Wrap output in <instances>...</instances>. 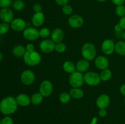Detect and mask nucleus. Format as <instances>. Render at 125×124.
<instances>
[{
  "mask_svg": "<svg viewBox=\"0 0 125 124\" xmlns=\"http://www.w3.org/2000/svg\"><path fill=\"white\" fill-rule=\"evenodd\" d=\"M18 105L15 98L8 96L0 102V111L4 115H10L17 111Z\"/></svg>",
  "mask_w": 125,
  "mask_h": 124,
  "instance_id": "nucleus-1",
  "label": "nucleus"
},
{
  "mask_svg": "<svg viewBox=\"0 0 125 124\" xmlns=\"http://www.w3.org/2000/svg\"><path fill=\"white\" fill-rule=\"evenodd\" d=\"M81 54L84 59L88 61L92 60L96 55V47L91 43H86L82 47Z\"/></svg>",
  "mask_w": 125,
  "mask_h": 124,
  "instance_id": "nucleus-2",
  "label": "nucleus"
},
{
  "mask_svg": "<svg viewBox=\"0 0 125 124\" xmlns=\"http://www.w3.org/2000/svg\"><path fill=\"white\" fill-rule=\"evenodd\" d=\"M23 60L26 64L30 66H36L40 63L41 61V56L36 51L26 52L23 56Z\"/></svg>",
  "mask_w": 125,
  "mask_h": 124,
  "instance_id": "nucleus-3",
  "label": "nucleus"
},
{
  "mask_svg": "<svg viewBox=\"0 0 125 124\" xmlns=\"http://www.w3.org/2000/svg\"><path fill=\"white\" fill-rule=\"evenodd\" d=\"M84 82V75H83V73L75 71L70 75L69 83L73 88L81 87Z\"/></svg>",
  "mask_w": 125,
  "mask_h": 124,
  "instance_id": "nucleus-4",
  "label": "nucleus"
},
{
  "mask_svg": "<svg viewBox=\"0 0 125 124\" xmlns=\"http://www.w3.org/2000/svg\"><path fill=\"white\" fill-rule=\"evenodd\" d=\"M84 82L89 86H97L101 82L100 75L95 72H88L84 75Z\"/></svg>",
  "mask_w": 125,
  "mask_h": 124,
  "instance_id": "nucleus-5",
  "label": "nucleus"
},
{
  "mask_svg": "<svg viewBox=\"0 0 125 124\" xmlns=\"http://www.w3.org/2000/svg\"><path fill=\"white\" fill-rule=\"evenodd\" d=\"M53 91V85L50 80H43L39 86V92L43 97H49Z\"/></svg>",
  "mask_w": 125,
  "mask_h": 124,
  "instance_id": "nucleus-6",
  "label": "nucleus"
},
{
  "mask_svg": "<svg viewBox=\"0 0 125 124\" xmlns=\"http://www.w3.org/2000/svg\"><path fill=\"white\" fill-rule=\"evenodd\" d=\"M23 35L26 40L29 41H35L40 37L39 30L32 27L26 28L23 30Z\"/></svg>",
  "mask_w": 125,
  "mask_h": 124,
  "instance_id": "nucleus-7",
  "label": "nucleus"
},
{
  "mask_svg": "<svg viewBox=\"0 0 125 124\" xmlns=\"http://www.w3.org/2000/svg\"><path fill=\"white\" fill-rule=\"evenodd\" d=\"M35 77L34 72L30 69H27L23 71L20 75L21 81L25 85H32L34 82Z\"/></svg>",
  "mask_w": 125,
  "mask_h": 124,
  "instance_id": "nucleus-8",
  "label": "nucleus"
},
{
  "mask_svg": "<svg viewBox=\"0 0 125 124\" xmlns=\"http://www.w3.org/2000/svg\"><path fill=\"white\" fill-rule=\"evenodd\" d=\"M56 43L50 39H45L41 41L39 47L42 52L45 53H48L52 52L55 49Z\"/></svg>",
  "mask_w": 125,
  "mask_h": 124,
  "instance_id": "nucleus-9",
  "label": "nucleus"
},
{
  "mask_svg": "<svg viewBox=\"0 0 125 124\" xmlns=\"http://www.w3.org/2000/svg\"><path fill=\"white\" fill-rule=\"evenodd\" d=\"M13 11L9 7L2 8L0 10V19L4 23H9L13 20Z\"/></svg>",
  "mask_w": 125,
  "mask_h": 124,
  "instance_id": "nucleus-10",
  "label": "nucleus"
},
{
  "mask_svg": "<svg viewBox=\"0 0 125 124\" xmlns=\"http://www.w3.org/2000/svg\"><path fill=\"white\" fill-rule=\"evenodd\" d=\"M68 23L72 27L78 29L81 27L84 24V19L79 15H73L68 19Z\"/></svg>",
  "mask_w": 125,
  "mask_h": 124,
  "instance_id": "nucleus-11",
  "label": "nucleus"
},
{
  "mask_svg": "<svg viewBox=\"0 0 125 124\" xmlns=\"http://www.w3.org/2000/svg\"><path fill=\"white\" fill-rule=\"evenodd\" d=\"M27 24L25 21L22 18H15L13 19L10 23V27L12 30L16 32L23 31L26 28Z\"/></svg>",
  "mask_w": 125,
  "mask_h": 124,
  "instance_id": "nucleus-12",
  "label": "nucleus"
},
{
  "mask_svg": "<svg viewBox=\"0 0 125 124\" xmlns=\"http://www.w3.org/2000/svg\"><path fill=\"white\" fill-rule=\"evenodd\" d=\"M115 44L113 40L107 39L105 40L101 44V50L106 55H109L115 51Z\"/></svg>",
  "mask_w": 125,
  "mask_h": 124,
  "instance_id": "nucleus-13",
  "label": "nucleus"
},
{
  "mask_svg": "<svg viewBox=\"0 0 125 124\" xmlns=\"http://www.w3.org/2000/svg\"><path fill=\"white\" fill-rule=\"evenodd\" d=\"M111 103V98L108 95L103 94L98 96L96 101L97 106L100 109H106L109 106Z\"/></svg>",
  "mask_w": 125,
  "mask_h": 124,
  "instance_id": "nucleus-14",
  "label": "nucleus"
},
{
  "mask_svg": "<svg viewBox=\"0 0 125 124\" xmlns=\"http://www.w3.org/2000/svg\"><path fill=\"white\" fill-rule=\"evenodd\" d=\"M95 64L97 68L103 70L108 68L109 65V60L105 56L100 55L95 58Z\"/></svg>",
  "mask_w": 125,
  "mask_h": 124,
  "instance_id": "nucleus-15",
  "label": "nucleus"
},
{
  "mask_svg": "<svg viewBox=\"0 0 125 124\" xmlns=\"http://www.w3.org/2000/svg\"><path fill=\"white\" fill-rule=\"evenodd\" d=\"M51 40L55 43L62 42L63 38H64V32H63V30L61 29V28H56L51 32Z\"/></svg>",
  "mask_w": 125,
  "mask_h": 124,
  "instance_id": "nucleus-16",
  "label": "nucleus"
},
{
  "mask_svg": "<svg viewBox=\"0 0 125 124\" xmlns=\"http://www.w3.org/2000/svg\"><path fill=\"white\" fill-rule=\"evenodd\" d=\"M45 19V15L43 12H37L32 16V23L35 27H40L44 23Z\"/></svg>",
  "mask_w": 125,
  "mask_h": 124,
  "instance_id": "nucleus-17",
  "label": "nucleus"
},
{
  "mask_svg": "<svg viewBox=\"0 0 125 124\" xmlns=\"http://www.w3.org/2000/svg\"><path fill=\"white\" fill-rule=\"evenodd\" d=\"M15 98L18 105L21 106H27L31 103V98L26 94H20Z\"/></svg>",
  "mask_w": 125,
  "mask_h": 124,
  "instance_id": "nucleus-18",
  "label": "nucleus"
},
{
  "mask_svg": "<svg viewBox=\"0 0 125 124\" xmlns=\"http://www.w3.org/2000/svg\"><path fill=\"white\" fill-rule=\"evenodd\" d=\"M89 67H90L89 61L87 60L84 58L79 60L76 64V69L77 71L81 73L86 72L89 69Z\"/></svg>",
  "mask_w": 125,
  "mask_h": 124,
  "instance_id": "nucleus-19",
  "label": "nucleus"
},
{
  "mask_svg": "<svg viewBox=\"0 0 125 124\" xmlns=\"http://www.w3.org/2000/svg\"><path fill=\"white\" fill-rule=\"evenodd\" d=\"M26 52V47L22 45H17V46H15L12 49V53L13 54V55L18 58L23 57Z\"/></svg>",
  "mask_w": 125,
  "mask_h": 124,
  "instance_id": "nucleus-20",
  "label": "nucleus"
},
{
  "mask_svg": "<svg viewBox=\"0 0 125 124\" xmlns=\"http://www.w3.org/2000/svg\"><path fill=\"white\" fill-rule=\"evenodd\" d=\"M70 95L74 99H80L84 96V91L79 88H73L70 91Z\"/></svg>",
  "mask_w": 125,
  "mask_h": 124,
  "instance_id": "nucleus-21",
  "label": "nucleus"
},
{
  "mask_svg": "<svg viewBox=\"0 0 125 124\" xmlns=\"http://www.w3.org/2000/svg\"><path fill=\"white\" fill-rule=\"evenodd\" d=\"M63 69L66 72L72 74L76 71V64L71 61H66L63 64Z\"/></svg>",
  "mask_w": 125,
  "mask_h": 124,
  "instance_id": "nucleus-22",
  "label": "nucleus"
},
{
  "mask_svg": "<svg viewBox=\"0 0 125 124\" xmlns=\"http://www.w3.org/2000/svg\"><path fill=\"white\" fill-rule=\"evenodd\" d=\"M115 51L120 55L125 56V41H118L115 45Z\"/></svg>",
  "mask_w": 125,
  "mask_h": 124,
  "instance_id": "nucleus-23",
  "label": "nucleus"
},
{
  "mask_svg": "<svg viewBox=\"0 0 125 124\" xmlns=\"http://www.w3.org/2000/svg\"><path fill=\"white\" fill-rule=\"evenodd\" d=\"M112 71L109 69L107 68L102 70L100 74V79L102 81H107L111 79L112 77Z\"/></svg>",
  "mask_w": 125,
  "mask_h": 124,
  "instance_id": "nucleus-24",
  "label": "nucleus"
},
{
  "mask_svg": "<svg viewBox=\"0 0 125 124\" xmlns=\"http://www.w3.org/2000/svg\"><path fill=\"white\" fill-rule=\"evenodd\" d=\"M43 98V97L42 95L40 93V92H37V93L34 94L31 97V103L33 105H37L40 104L42 102Z\"/></svg>",
  "mask_w": 125,
  "mask_h": 124,
  "instance_id": "nucleus-25",
  "label": "nucleus"
},
{
  "mask_svg": "<svg viewBox=\"0 0 125 124\" xmlns=\"http://www.w3.org/2000/svg\"><path fill=\"white\" fill-rule=\"evenodd\" d=\"M71 96L69 93L67 92H63L61 93L59 96V100L62 103H67L70 101Z\"/></svg>",
  "mask_w": 125,
  "mask_h": 124,
  "instance_id": "nucleus-26",
  "label": "nucleus"
},
{
  "mask_svg": "<svg viewBox=\"0 0 125 124\" xmlns=\"http://www.w3.org/2000/svg\"><path fill=\"white\" fill-rule=\"evenodd\" d=\"M51 33L50 30L47 27H43L39 30V35L40 37L44 39H47L51 35Z\"/></svg>",
  "mask_w": 125,
  "mask_h": 124,
  "instance_id": "nucleus-27",
  "label": "nucleus"
},
{
  "mask_svg": "<svg viewBox=\"0 0 125 124\" xmlns=\"http://www.w3.org/2000/svg\"><path fill=\"white\" fill-rule=\"evenodd\" d=\"M24 2L22 0H16L13 3V7L15 10L20 11L24 7Z\"/></svg>",
  "mask_w": 125,
  "mask_h": 124,
  "instance_id": "nucleus-28",
  "label": "nucleus"
},
{
  "mask_svg": "<svg viewBox=\"0 0 125 124\" xmlns=\"http://www.w3.org/2000/svg\"><path fill=\"white\" fill-rule=\"evenodd\" d=\"M67 49V46H66L65 44H64L62 42L57 43H56V46H55V51L58 53H63Z\"/></svg>",
  "mask_w": 125,
  "mask_h": 124,
  "instance_id": "nucleus-29",
  "label": "nucleus"
},
{
  "mask_svg": "<svg viewBox=\"0 0 125 124\" xmlns=\"http://www.w3.org/2000/svg\"><path fill=\"white\" fill-rule=\"evenodd\" d=\"M115 13L118 17L122 18L125 16V6L123 4L117 6L115 9Z\"/></svg>",
  "mask_w": 125,
  "mask_h": 124,
  "instance_id": "nucleus-30",
  "label": "nucleus"
},
{
  "mask_svg": "<svg viewBox=\"0 0 125 124\" xmlns=\"http://www.w3.org/2000/svg\"><path fill=\"white\" fill-rule=\"evenodd\" d=\"M9 28L10 26L9 23H4V22L0 23V34L3 35V34H6L9 30Z\"/></svg>",
  "mask_w": 125,
  "mask_h": 124,
  "instance_id": "nucleus-31",
  "label": "nucleus"
},
{
  "mask_svg": "<svg viewBox=\"0 0 125 124\" xmlns=\"http://www.w3.org/2000/svg\"><path fill=\"white\" fill-rule=\"evenodd\" d=\"M62 12L66 15H70L73 12V7L68 4L62 7Z\"/></svg>",
  "mask_w": 125,
  "mask_h": 124,
  "instance_id": "nucleus-32",
  "label": "nucleus"
},
{
  "mask_svg": "<svg viewBox=\"0 0 125 124\" xmlns=\"http://www.w3.org/2000/svg\"><path fill=\"white\" fill-rule=\"evenodd\" d=\"M12 3V0H0V7L6 8L9 7Z\"/></svg>",
  "mask_w": 125,
  "mask_h": 124,
  "instance_id": "nucleus-33",
  "label": "nucleus"
},
{
  "mask_svg": "<svg viewBox=\"0 0 125 124\" xmlns=\"http://www.w3.org/2000/svg\"><path fill=\"white\" fill-rule=\"evenodd\" d=\"M1 124H13V120L10 117L6 116L1 120Z\"/></svg>",
  "mask_w": 125,
  "mask_h": 124,
  "instance_id": "nucleus-34",
  "label": "nucleus"
},
{
  "mask_svg": "<svg viewBox=\"0 0 125 124\" xmlns=\"http://www.w3.org/2000/svg\"><path fill=\"white\" fill-rule=\"evenodd\" d=\"M32 10L35 13H37V12H41L42 10V6L40 4L36 3L35 4L33 5L32 6Z\"/></svg>",
  "mask_w": 125,
  "mask_h": 124,
  "instance_id": "nucleus-35",
  "label": "nucleus"
},
{
  "mask_svg": "<svg viewBox=\"0 0 125 124\" xmlns=\"http://www.w3.org/2000/svg\"><path fill=\"white\" fill-rule=\"evenodd\" d=\"M55 1H56V4H58L59 6H61L63 7V6L68 4L69 0H55Z\"/></svg>",
  "mask_w": 125,
  "mask_h": 124,
  "instance_id": "nucleus-36",
  "label": "nucleus"
},
{
  "mask_svg": "<svg viewBox=\"0 0 125 124\" xmlns=\"http://www.w3.org/2000/svg\"><path fill=\"white\" fill-rule=\"evenodd\" d=\"M107 112L106 109H100L98 112V114L100 117H104L107 115Z\"/></svg>",
  "mask_w": 125,
  "mask_h": 124,
  "instance_id": "nucleus-37",
  "label": "nucleus"
},
{
  "mask_svg": "<svg viewBox=\"0 0 125 124\" xmlns=\"http://www.w3.org/2000/svg\"><path fill=\"white\" fill-rule=\"evenodd\" d=\"M118 24H120V26L122 29L125 30V16L120 18Z\"/></svg>",
  "mask_w": 125,
  "mask_h": 124,
  "instance_id": "nucleus-38",
  "label": "nucleus"
},
{
  "mask_svg": "<svg viewBox=\"0 0 125 124\" xmlns=\"http://www.w3.org/2000/svg\"><path fill=\"white\" fill-rule=\"evenodd\" d=\"M112 2L116 6H119V5H122L124 4L125 0H111Z\"/></svg>",
  "mask_w": 125,
  "mask_h": 124,
  "instance_id": "nucleus-39",
  "label": "nucleus"
},
{
  "mask_svg": "<svg viewBox=\"0 0 125 124\" xmlns=\"http://www.w3.org/2000/svg\"><path fill=\"white\" fill-rule=\"evenodd\" d=\"M26 52H31V51H34V46L32 44H28L26 47Z\"/></svg>",
  "mask_w": 125,
  "mask_h": 124,
  "instance_id": "nucleus-40",
  "label": "nucleus"
},
{
  "mask_svg": "<svg viewBox=\"0 0 125 124\" xmlns=\"http://www.w3.org/2000/svg\"><path fill=\"white\" fill-rule=\"evenodd\" d=\"M120 92L123 96H125V84L121 85L120 87Z\"/></svg>",
  "mask_w": 125,
  "mask_h": 124,
  "instance_id": "nucleus-41",
  "label": "nucleus"
},
{
  "mask_svg": "<svg viewBox=\"0 0 125 124\" xmlns=\"http://www.w3.org/2000/svg\"><path fill=\"white\" fill-rule=\"evenodd\" d=\"M122 27H121L120 26L119 24H117V25L115 26V30L117 32H121V31H122Z\"/></svg>",
  "mask_w": 125,
  "mask_h": 124,
  "instance_id": "nucleus-42",
  "label": "nucleus"
},
{
  "mask_svg": "<svg viewBox=\"0 0 125 124\" xmlns=\"http://www.w3.org/2000/svg\"><path fill=\"white\" fill-rule=\"evenodd\" d=\"M98 120V119L96 117H95L92 119L91 122H90V124H97Z\"/></svg>",
  "mask_w": 125,
  "mask_h": 124,
  "instance_id": "nucleus-43",
  "label": "nucleus"
},
{
  "mask_svg": "<svg viewBox=\"0 0 125 124\" xmlns=\"http://www.w3.org/2000/svg\"><path fill=\"white\" fill-rule=\"evenodd\" d=\"M121 36H122V38H123L124 40H125V31L122 33V35H121Z\"/></svg>",
  "mask_w": 125,
  "mask_h": 124,
  "instance_id": "nucleus-44",
  "label": "nucleus"
},
{
  "mask_svg": "<svg viewBox=\"0 0 125 124\" xmlns=\"http://www.w3.org/2000/svg\"><path fill=\"white\" fill-rule=\"evenodd\" d=\"M2 59H3V55H2V53L0 52V62H2Z\"/></svg>",
  "mask_w": 125,
  "mask_h": 124,
  "instance_id": "nucleus-45",
  "label": "nucleus"
},
{
  "mask_svg": "<svg viewBox=\"0 0 125 124\" xmlns=\"http://www.w3.org/2000/svg\"><path fill=\"white\" fill-rule=\"evenodd\" d=\"M96 1L100 2H105V1H106L107 0H96Z\"/></svg>",
  "mask_w": 125,
  "mask_h": 124,
  "instance_id": "nucleus-46",
  "label": "nucleus"
},
{
  "mask_svg": "<svg viewBox=\"0 0 125 124\" xmlns=\"http://www.w3.org/2000/svg\"><path fill=\"white\" fill-rule=\"evenodd\" d=\"M0 124H1V120L0 119Z\"/></svg>",
  "mask_w": 125,
  "mask_h": 124,
  "instance_id": "nucleus-47",
  "label": "nucleus"
},
{
  "mask_svg": "<svg viewBox=\"0 0 125 124\" xmlns=\"http://www.w3.org/2000/svg\"><path fill=\"white\" fill-rule=\"evenodd\" d=\"M124 103H125V99H124Z\"/></svg>",
  "mask_w": 125,
  "mask_h": 124,
  "instance_id": "nucleus-48",
  "label": "nucleus"
}]
</instances>
